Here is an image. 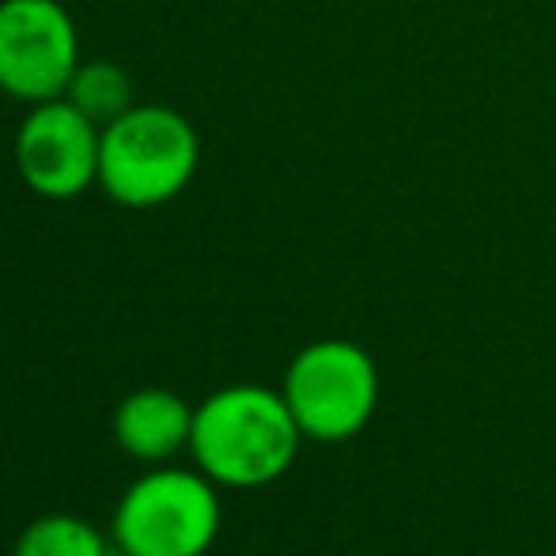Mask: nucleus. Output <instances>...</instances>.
Here are the masks:
<instances>
[{
	"label": "nucleus",
	"mask_w": 556,
	"mask_h": 556,
	"mask_svg": "<svg viewBox=\"0 0 556 556\" xmlns=\"http://www.w3.org/2000/svg\"><path fill=\"white\" fill-rule=\"evenodd\" d=\"M300 425L285 394L265 387H227L193 409L190 451L201 473L227 489H262L292 469Z\"/></svg>",
	"instance_id": "1"
},
{
	"label": "nucleus",
	"mask_w": 556,
	"mask_h": 556,
	"mask_svg": "<svg viewBox=\"0 0 556 556\" xmlns=\"http://www.w3.org/2000/svg\"><path fill=\"white\" fill-rule=\"evenodd\" d=\"M201 163L198 129L170 106H129L103 125L99 186L125 208H155L190 186Z\"/></svg>",
	"instance_id": "2"
},
{
	"label": "nucleus",
	"mask_w": 556,
	"mask_h": 556,
	"mask_svg": "<svg viewBox=\"0 0 556 556\" xmlns=\"http://www.w3.org/2000/svg\"><path fill=\"white\" fill-rule=\"evenodd\" d=\"M216 534V481L190 469L144 473L114 511V542L122 556H205Z\"/></svg>",
	"instance_id": "3"
},
{
	"label": "nucleus",
	"mask_w": 556,
	"mask_h": 556,
	"mask_svg": "<svg viewBox=\"0 0 556 556\" xmlns=\"http://www.w3.org/2000/svg\"><path fill=\"white\" fill-rule=\"evenodd\" d=\"M280 394L303 435L341 443L371 425L379 405V367L359 344L330 337L295 352Z\"/></svg>",
	"instance_id": "4"
},
{
	"label": "nucleus",
	"mask_w": 556,
	"mask_h": 556,
	"mask_svg": "<svg viewBox=\"0 0 556 556\" xmlns=\"http://www.w3.org/2000/svg\"><path fill=\"white\" fill-rule=\"evenodd\" d=\"M80 68V35L58 0H0V91L20 103L61 99Z\"/></svg>",
	"instance_id": "5"
},
{
	"label": "nucleus",
	"mask_w": 556,
	"mask_h": 556,
	"mask_svg": "<svg viewBox=\"0 0 556 556\" xmlns=\"http://www.w3.org/2000/svg\"><path fill=\"white\" fill-rule=\"evenodd\" d=\"M103 129L68 99L35 103L15 132V167L46 201H73L99 182Z\"/></svg>",
	"instance_id": "6"
},
{
	"label": "nucleus",
	"mask_w": 556,
	"mask_h": 556,
	"mask_svg": "<svg viewBox=\"0 0 556 556\" xmlns=\"http://www.w3.org/2000/svg\"><path fill=\"white\" fill-rule=\"evenodd\" d=\"M193 435V409L163 387L132 390L114 413V440L137 462H167Z\"/></svg>",
	"instance_id": "7"
},
{
	"label": "nucleus",
	"mask_w": 556,
	"mask_h": 556,
	"mask_svg": "<svg viewBox=\"0 0 556 556\" xmlns=\"http://www.w3.org/2000/svg\"><path fill=\"white\" fill-rule=\"evenodd\" d=\"M61 99H68L96 125H111L132 106V84L111 61H80Z\"/></svg>",
	"instance_id": "8"
},
{
	"label": "nucleus",
	"mask_w": 556,
	"mask_h": 556,
	"mask_svg": "<svg viewBox=\"0 0 556 556\" xmlns=\"http://www.w3.org/2000/svg\"><path fill=\"white\" fill-rule=\"evenodd\" d=\"M12 556H111L106 538L76 515H46L20 534Z\"/></svg>",
	"instance_id": "9"
}]
</instances>
